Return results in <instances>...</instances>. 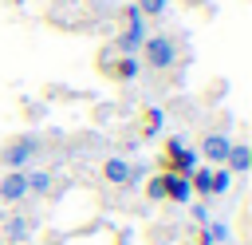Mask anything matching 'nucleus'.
Instances as JSON below:
<instances>
[{
    "label": "nucleus",
    "mask_w": 252,
    "mask_h": 245,
    "mask_svg": "<svg viewBox=\"0 0 252 245\" xmlns=\"http://www.w3.org/2000/svg\"><path fill=\"white\" fill-rule=\"evenodd\" d=\"M138 51H142V63L154 67V71H169L177 63V43L169 36H146Z\"/></svg>",
    "instance_id": "1"
},
{
    "label": "nucleus",
    "mask_w": 252,
    "mask_h": 245,
    "mask_svg": "<svg viewBox=\"0 0 252 245\" xmlns=\"http://www.w3.org/2000/svg\"><path fill=\"white\" fill-rule=\"evenodd\" d=\"M161 162H165V174H181V178H189V174L201 166L197 150H193L185 138H169V142H165V154H161Z\"/></svg>",
    "instance_id": "2"
},
{
    "label": "nucleus",
    "mask_w": 252,
    "mask_h": 245,
    "mask_svg": "<svg viewBox=\"0 0 252 245\" xmlns=\"http://www.w3.org/2000/svg\"><path fill=\"white\" fill-rule=\"evenodd\" d=\"M146 36H150V32H146V16H142L134 4H126V12H122V36H118V51H122V55H138V47H142Z\"/></svg>",
    "instance_id": "3"
},
{
    "label": "nucleus",
    "mask_w": 252,
    "mask_h": 245,
    "mask_svg": "<svg viewBox=\"0 0 252 245\" xmlns=\"http://www.w3.org/2000/svg\"><path fill=\"white\" fill-rule=\"evenodd\" d=\"M35 154H39V138H35V134H16V138L0 150V162H4V170H28Z\"/></svg>",
    "instance_id": "4"
},
{
    "label": "nucleus",
    "mask_w": 252,
    "mask_h": 245,
    "mask_svg": "<svg viewBox=\"0 0 252 245\" xmlns=\"http://www.w3.org/2000/svg\"><path fill=\"white\" fill-rule=\"evenodd\" d=\"M228 146H232V138H228L224 130H209V134L201 138V146H197V158H205L209 166H224Z\"/></svg>",
    "instance_id": "5"
},
{
    "label": "nucleus",
    "mask_w": 252,
    "mask_h": 245,
    "mask_svg": "<svg viewBox=\"0 0 252 245\" xmlns=\"http://www.w3.org/2000/svg\"><path fill=\"white\" fill-rule=\"evenodd\" d=\"M28 198V174L24 170H4L0 178V205H16Z\"/></svg>",
    "instance_id": "6"
},
{
    "label": "nucleus",
    "mask_w": 252,
    "mask_h": 245,
    "mask_svg": "<svg viewBox=\"0 0 252 245\" xmlns=\"http://www.w3.org/2000/svg\"><path fill=\"white\" fill-rule=\"evenodd\" d=\"M102 178H106L110 186H130V182L138 178V166H134V162H126L122 154H110V158L102 162Z\"/></svg>",
    "instance_id": "7"
},
{
    "label": "nucleus",
    "mask_w": 252,
    "mask_h": 245,
    "mask_svg": "<svg viewBox=\"0 0 252 245\" xmlns=\"http://www.w3.org/2000/svg\"><path fill=\"white\" fill-rule=\"evenodd\" d=\"M35 233V221L32 217H24V213H12L8 221H4V229H0V241H12V245H28V237Z\"/></svg>",
    "instance_id": "8"
},
{
    "label": "nucleus",
    "mask_w": 252,
    "mask_h": 245,
    "mask_svg": "<svg viewBox=\"0 0 252 245\" xmlns=\"http://www.w3.org/2000/svg\"><path fill=\"white\" fill-rule=\"evenodd\" d=\"M161 186H165V202H177V205H189V202H193L189 178H181V174H161Z\"/></svg>",
    "instance_id": "9"
},
{
    "label": "nucleus",
    "mask_w": 252,
    "mask_h": 245,
    "mask_svg": "<svg viewBox=\"0 0 252 245\" xmlns=\"http://www.w3.org/2000/svg\"><path fill=\"white\" fill-rule=\"evenodd\" d=\"M248 166H252V146L248 142H232L228 158H224V170L228 174H248Z\"/></svg>",
    "instance_id": "10"
},
{
    "label": "nucleus",
    "mask_w": 252,
    "mask_h": 245,
    "mask_svg": "<svg viewBox=\"0 0 252 245\" xmlns=\"http://www.w3.org/2000/svg\"><path fill=\"white\" fill-rule=\"evenodd\" d=\"M228 237H232V229L224 225V221H205L201 225V245H228Z\"/></svg>",
    "instance_id": "11"
},
{
    "label": "nucleus",
    "mask_w": 252,
    "mask_h": 245,
    "mask_svg": "<svg viewBox=\"0 0 252 245\" xmlns=\"http://www.w3.org/2000/svg\"><path fill=\"white\" fill-rule=\"evenodd\" d=\"M138 71H142V59L138 55H122V59H114V67H110V75L114 79H138Z\"/></svg>",
    "instance_id": "12"
},
{
    "label": "nucleus",
    "mask_w": 252,
    "mask_h": 245,
    "mask_svg": "<svg viewBox=\"0 0 252 245\" xmlns=\"http://www.w3.org/2000/svg\"><path fill=\"white\" fill-rule=\"evenodd\" d=\"M232 190V174L224 170V166H213V178H209V198H220V194H228Z\"/></svg>",
    "instance_id": "13"
},
{
    "label": "nucleus",
    "mask_w": 252,
    "mask_h": 245,
    "mask_svg": "<svg viewBox=\"0 0 252 245\" xmlns=\"http://www.w3.org/2000/svg\"><path fill=\"white\" fill-rule=\"evenodd\" d=\"M209 178H213V166H197V170L189 174V190L201 194V198H209Z\"/></svg>",
    "instance_id": "14"
},
{
    "label": "nucleus",
    "mask_w": 252,
    "mask_h": 245,
    "mask_svg": "<svg viewBox=\"0 0 252 245\" xmlns=\"http://www.w3.org/2000/svg\"><path fill=\"white\" fill-rule=\"evenodd\" d=\"M28 174V194H47L51 190V174L47 170H24Z\"/></svg>",
    "instance_id": "15"
},
{
    "label": "nucleus",
    "mask_w": 252,
    "mask_h": 245,
    "mask_svg": "<svg viewBox=\"0 0 252 245\" xmlns=\"http://www.w3.org/2000/svg\"><path fill=\"white\" fill-rule=\"evenodd\" d=\"M134 8H138L142 16H165L169 0H134Z\"/></svg>",
    "instance_id": "16"
},
{
    "label": "nucleus",
    "mask_w": 252,
    "mask_h": 245,
    "mask_svg": "<svg viewBox=\"0 0 252 245\" xmlns=\"http://www.w3.org/2000/svg\"><path fill=\"white\" fill-rule=\"evenodd\" d=\"M146 198H150V202H165V186H161V174L146 182Z\"/></svg>",
    "instance_id": "17"
},
{
    "label": "nucleus",
    "mask_w": 252,
    "mask_h": 245,
    "mask_svg": "<svg viewBox=\"0 0 252 245\" xmlns=\"http://www.w3.org/2000/svg\"><path fill=\"white\" fill-rule=\"evenodd\" d=\"M161 122H165V115H161L158 107H150V111H146V134H154V130H161Z\"/></svg>",
    "instance_id": "18"
},
{
    "label": "nucleus",
    "mask_w": 252,
    "mask_h": 245,
    "mask_svg": "<svg viewBox=\"0 0 252 245\" xmlns=\"http://www.w3.org/2000/svg\"><path fill=\"white\" fill-rule=\"evenodd\" d=\"M189 209H193V217H197V221H201V225H205V221H209V209H205V205H201V202H193V205H189Z\"/></svg>",
    "instance_id": "19"
},
{
    "label": "nucleus",
    "mask_w": 252,
    "mask_h": 245,
    "mask_svg": "<svg viewBox=\"0 0 252 245\" xmlns=\"http://www.w3.org/2000/svg\"><path fill=\"white\" fill-rule=\"evenodd\" d=\"M0 245H4V241H0Z\"/></svg>",
    "instance_id": "20"
}]
</instances>
